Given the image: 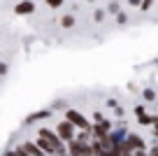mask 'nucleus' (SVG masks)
I'll list each match as a JSON object with an SVG mask.
<instances>
[{"label":"nucleus","mask_w":158,"mask_h":156,"mask_svg":"<svg viewBox=\"0 0 158 156\" xmlns=\"http://www.w3.org/2000/svg\"><path fill=\"white\" fill-rule=\"evenodd\" d=\"M21 149H23L26 154H30V156H44V151L40 149L37 142H23V145H21Z\"/></svg>","instance_id":"5"},{"label":"nucleus","mask_w":158,"mask_h":156,"mask_svg":"<svg viewBox=\"0 0 158 156\" xmlns=\"http://www.w3.org/2000/svg\"><path fill=\"white\" fill-rule=\"evenodd\" d=\"M47 5L56 10V7H60V5H63V0H47Z\"/></svg>","instance_id":"7"},{"label":"nucleus","mask_w":158,"mask_h":156,"mask_svg":"<svg viewBox=\"0 0 158 156\" xmlns=\"http://www.w3.org/2000/svg\"><path fill=\"white\" fill-rule=\"evenodd\" d=\"M91 2H93V0H91Z\"/></svg>","instance_id":"16"},{"label":"nucleus","mask_w":158,"mask_h":156,"mask_svg":"<svg viewBox=\"0 0 158 156\" xmlns=\"http://www.w3.org/2000/svg\"><path fill=\"white\" fill-rule=\"evenodd\" d=\"M139 124H144V126H147V124H153V119H151V117H147V114H144V117H139Z\"/></svg>","instance_id":"9"},{"label":"nucleus","mask_w":158,"mask_h":156,"mask_svg":"<svg viewBox=\"0 0 158 156\" xmlns=\"http://www.w3.org/2000/svg\"><path fill=\"white\" fill-rule=\"evenodd\" d=\"M133 156H147V154H144V151H137V154H133Z\"/></svg>","instance_id":"14"},{"label":"nucleus","mask_w":158,"mask_h":156,"mask_svg":"<svg viewBox=\"0 0 158 156\" xmlns=\"http://www.w3.org/2000/svg\"><path fill=\"white\" fill-rule=\"evenodd\" d=\"M151 5H153V0H144V2H142V10H149Z\"/></svg>","instance_id":"11"},{"label":"nucleus","mask_w":158,"mask_h":156,"mask_svg":"<svg viewBox=\"0 0 158 156\" xmlns=\"http://www.w3.org/2000/svg\"><path fill=\"white\" fill-rule=\"evenodd\" d=\"M109 12H112V14H118V5H109Z\"/></svg>","instance_id":"12"},{"label":"nucleus","mask_w":158,"mask_h":156,"mask_svg":"<svg viewBox=\"0 0 158 156\" xmlns=\"http://www.w3.org/2000/svg\"><path fill=\"white\" fill-rule=\"evenodd\" d=\"M58 156H70V154H68V151H60V154H58Z\"/></svg>","instance_id":"15"},{"label":"nucleus","mask_w":158,"mask_h":156,"mask_svg":"<svg viewBox=\"0 0 158 156\" xmlns=\"http://www.w3.org/2000/svg\"><path fill=\"white\" fill-rule=\"evenodd\" d=\"M128 2H130L133 7H142V2H144V0H128Z\"/></svg>","instance_id":"10"},{"label":"nucleus","mask_w":158,"mask_h":156,"mask_svg":"<svg viewBox=\"0 0 158 156\" xmlns=\"http://www.w3.org/2000/svg\"><path fill=\"white\" fill-rule=\"evenodd\" d=\"M144 98H147V100H153V98H156V93H153L151 89H147V91H144Z\"/></svg>","instance_id":"8"},{"label":"nucleus","mask_w":158,"mask_h":156,"mask_svg":"<svg viewBox=\"0 0 158 156\" xmlns=\"http://www.w3.org/2000/svg\"><path fill=\"white\" fill-rule=\"evenodd\" d=\"M56 133H58V137L63 142H74V137H77V133H74V124H70V121H60L58 126H56Z\"/></svg>","instance_id":"3"},{"label":"nucleus","mask_w":158,"mask_h":156,"mask_svg":"<svg viewBox=\"0 0 158 156\" xmlns=\"http://www.w3.org/2000/svg\"><path fill=\"white\" fill-rule=\"evenodd\" d=\"M60 26H63V28H72V26H74V16L72 14H65L63 19H60Z\"/></svg>","instance_id":"6"},{"label":"nucleus","mask_w":158,"mask_h":156,"mask_svg":"<svg viewBox=\"0 0 158 156\" xmlns=\"http://www.w3.org/2000/svg\"><path fill=\"white\" fill-rule=\"evenodd\" d=\"M16 14H33L35 12V2L33 0H23V2H19V5L14 7Z\"/></svg>","instance_id":"4"},{"label":"nucleus","mask_w":158,"mask_h":156,"mask_svg":"<svg viewBox=\"0 0 158 156\" xmlns=\"http://www.w3.org/2000/svg\"><path fill=\"white\" fill-rule=\"evenodd\" d=\"M40 145V149L44 151V154H56L58 156L60 151V137H58V133H51L49 128H40L37 131V140H35Z\"/></svg>","instance_id":"1"},{"label":"nucleus","mask_w":158,"mask_h":156,"mask_svg":"<svg viewBox=\"0 0 158 156\" xmlns=\"http://www.w3.org/2000/svg\"><path fill=\"white\" fill-rule=\"evenodd\" d=\"M149 156H158V147H153V149H151V154H149Z\"/></svg>","instance_id":"13"},{"label":"nucleus","mask_w":158,"mask_h":156,"mask_svg":"<svg viewBox=\"0 0 158 156\" xmlns=\"http://www.w3.org/2000/svg\"><path fill=\"white\" fill-rule=\"evenodd\" d=\"M65 121L74 124V126H77L79 131H91V124H89V119H86L81 112H77V110H68V112H65Z\"/></svg>","instance_id":"2"}]
</instances>
